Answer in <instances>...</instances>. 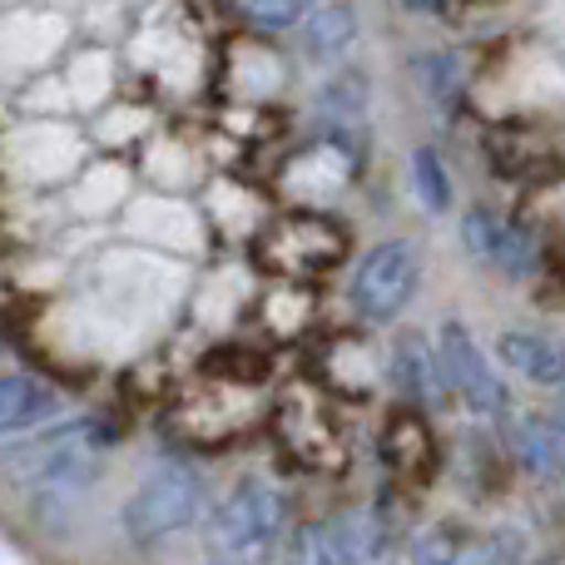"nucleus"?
<instances>
[{
    "instance_id": "obj_15",
    "label": "nucleus",
    "mask_w": 565,
    "mask_h": 565,
    "mask_svg": "<svg viewBox=\"0 0 565 565\" xmlns=\"http://www.w3.org/2000/svg\"><path fill=\"white\" fill-rule=\"evenodd\" d=\"M521 561H526V541H521V531H497V536H487L481 546H471L467 565H521Z\"/></svg>"
},
{
    "instance_id": "obj_13",
    "label": "nucleus",
    "mask_w": 565,
    "mask_h": 565,
    "mask_svg": "<svg viewBox=\"0 0 565 565\" xmlns=\"http://www.w3.org/2000/svg\"><path fill=\"white\" fill-rule=\"evenodd\" d=\"M467 561H471V546L457 526L422 531L417 546H412V556H407V565H467Z\"/></svg>"
},
{
    "instance_id": "obj_12",
    "label": "nucleus",
    "mask_w": 565,
    "mask_h": 565,
    "mask_svg": "<svg viewBox=\"0 0 565 565\" xmlns=\"http://www.w3.org/2000/svg\"><path fill=\"white\" fill-rule=\"evenodd\" d=\"M282 565H348L338 521H302L282 546Z\"/></svg>"
},
{
    "instance_id": "obj_14",
    "label": "nucleus",
    "mask_w": 565,
    "mask_h": 565,
    "mask_svg": "<svg viewBox=\"0 0 565 565\" xmlns=\"http://www.w3.org/2000/svg\"><path fill=\"white\" fill-rule=\"evenodd\" d=\"M412 179H417V194L431 214H441V209L451 204V179H447V169H441V159L431 154V149H417V159H412Z\"/></svg>"
},
{
    "instance_id": "obj_16",
    "label": "nucleus",
    "mask_w": 565,
    "mask_h": 565,
    "mask_svg": "<svg viewBox=\"0 0 565 565\" xmlns=\"http://www.w3.org/2000/svg\"><path fill=\"white\" fill-rule=\"evenodd\" d=\"M302 10L308 6H264V0H258V6H244V15L254 20V25H274V30H288V25H298L302 20Z\"/></svg>"
},
{
    "instance_id": "obj_3",
    "label": "nucleus",
    "mask_w": 565,
    "mask_h": 565,
    "mask_svg": "<svg viewBox=\"0 0 565 565\" xmlns=\"http://www.w3.org/2000/svg\"><path fill=\"white\" fill-rule=\"evenodd\" d=\"M204 511H209V487L194 467H159L154 477L135 487L119 521H125V536L135 546H154V541L189 531Z\"/></svg>"
},
{
    "instance_id": "obj_7",
    "label": "nucleus",
    "mask_w": 565,
    "mask_h": 565,
    "mask_svg": "<svg viewBox=\"0 0 565 565\" xmlns=\"http://www.w3.org/2000/svg\"><path fill=\"white\" fill-rule=\"evenodd\" d=\"M60 407L55 387L30 372H0V437H25Z\"/></svg>"
},
{
    "instance_id": "obj_1",
    "label": "nucleus",
    "mask_w": 565,
    "mask_h": 565,
    "mask_svg": "<svg viewBox=\"0 0 565 565\" xmlns=\"http://www.w3.org/2000/svg\"><path fill=\"white\" fill-rule=\"evenodd\" d=\"M288 531V497L264 477H248L209 511L204 556L209 565H264Z\"/></svg>"
},
{
    "instance_id": "obj_5",
    "label": "nucleus",
    "mask_w": 565,
    "mask_h": 565,
    "mask_svg": "<svg viewBox=\"0 0 565 565\" xmlns=\"http://www.w3.org/2000/svg\"><path fill=\"white\" fill-rule=\"evenodd\" d=\"M437 362H441V387L457 392L477 417H501L507 412V387L497 382V367H491V358L481 352V342L471 338V328L461 318H451L441 328Z\"/></svg>"
},
{
    "instance_id": "obj_11",
    "label": "nucleus",
    "mask_w": 565,
    "mask_h": 565,
    "mask_svg": "<svg viewBox=\"0 0 565 565\" xmlns=\"http://www.w3.org/2000/svg\"><path fill=\"white\" fill-rule=\"evenodd\" d=\"M298 30H302V50H308L312 60H332L358 35V10L352 6H308Z\"/></svg>"
},
{
    "instance_id": "obj_8",
    "label": "nucleus",
    "mask_w": 565,
    "mask_h": 565,
    "mask_svg": "<svg viewBox=\"0 0 565 565\" xmlns=\"http://www.w3.org/2000/svg\"><path fill=\"white\" fill-rule=\"evenodd\" d=\"M392 382L417 407H431L441 397V362H437V348L422 332H402L397 338V348H392Z\"/></svg>"
},
{
    "instance_id": "obj_6",
    "label": "nucleus",
    "mask_w": 565,
    "mask_h": 565,
    "mask_svg": "<svg viewBox=\"0 0 565 565\" xmlns=\"http://www.w3.org/2000/svg\"><path fill=\"white\" fill-rule=\"evenodd\" d=\"M461 238H467V248L481 258V264L507 274V278H531L541 264L536 234L507 214H491V209H471V214L461 218Z\"/></svg>"
},
{
    "instance_id": "obj_2",
    "label": "nucleus",
    "mask_w": 565,
    "mask_h": 565,
    "mask_svg": "<svg viewBox=\"0 0 565 565\" xmlns=\"http://www.w3.org/2000/svg\"><path fill=\"white\" fill-rule=\"evenodd\" d=\"M115 441V431L95 417H70L55 427H40L15 437L0 451V467L20 487H79L95 477L105 447Z\"/></svg>"
},
{
    "instance_id": "obj_9",
    "label": "nucleus",
    "mask_w": 565,
    "mask_h": 565,
    "mask_svg": "<svg viewBox=\"0 0 565 565\" xmlns=\"http://www.w3.org/2000/svg\"><path fill=\"white\" fill-rule=\"evenodd\" d=\"M507 441H511V457L521 461V471H531L541 481L565 477V437L551 417H516Z\"/></svg>"
},
{
    "instance_id": "obj_4",
    "label": "nucleus",
    "mask_w": 565,
    "mask_h": 565,
    "mask_svg": "<svg viewBox=\"0 0 565 565\" xmlns=\"http://www.w3.org/2000/svg\"><path fill=\"white\" fill-rule=\"evenodd\" d=\"M417 278H422L417 248H412L407 238H387V244H377V248H367V254H362L348 298H352V308H358L367 322H392L412 302Z\"/></svg>"
},
{
    "instance_id": "obj_10",
    "label": "nucleus",
    "mask_w": 565,
    "mask_h": 565,
    "mask_svg": "<svg viewBox=\"0 0 565 565\" xmlns=\"http://www.w3.org/2000/svg\"><path fill=\"white\" fill-rule=\"evenodd\" d=\"M497 358L507 362L511 372H521V377L541 382V387H556L565 382V352L556 342L536 338V332H501L497 338Z\"/></svg>"
}]
</instances>
